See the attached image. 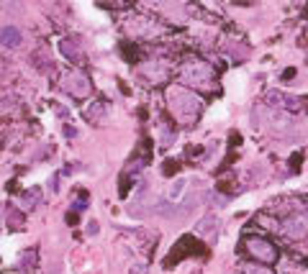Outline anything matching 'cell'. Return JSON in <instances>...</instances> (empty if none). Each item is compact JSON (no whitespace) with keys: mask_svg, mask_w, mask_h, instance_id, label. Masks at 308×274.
<instances>
[{"mask_svg":"<svg viewBox=\"0 0 308 274\" xmlns=\"http://www.w3.org/2000/svg\"><path fill=\"white\" fill-rule=\"evenodd\" d=\"M18 41H21L18 31H13V28H3V31H0V44H11V47H16Z\"/></svg>","mask_w":308,"mask_h":274,"instance_id":"cell-1","label":"cell"}]
</instances>
